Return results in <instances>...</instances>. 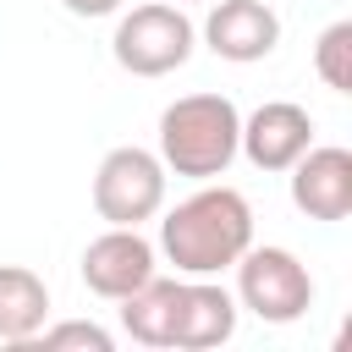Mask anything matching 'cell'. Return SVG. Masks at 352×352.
I'll return each instance as SVG.
<instances>
[{"label": "cell", "instance_id": "obj_7", "mask_svg": "<svg viewBox=\"0 0 352 352\" xmlns=\"http://www.w3.org/2000/svg\"><path fill=\"white\" fill-rule=\"evenodd\" d=\"M292 204L308 220H346L352 214V154L341 143H308L292 160Z\"/></svg>", "mask_w": 352, "mask_h": 352}, {"label": "cell", "instance_id": "obj_11", "mask_svg": "<svg viewBox=\"0 0 352 352\" xmlns=\"http://www.w3.org/2000/svg\"><path fill=\"white\" fill-rule=\"evenodd\" d=\"M50 319V286L28 264H0V341L33 346V336Z\"/></svg>", "mask_w": 352, "mask_h": 352}, {"label": "cell", "instance_id": "obj_9", "mask_svg": "<svg viewBox=\"0 0 352 352\" xmlns=\"http://www.w3.org/2000/svg\"><path fill=\"white\" fill-rule=\"evenodd\" d=\"M314 143V116L292 99H270L242 121L236 154H248L258 170H292V160Z\"/></svg>", "mask_w": 352, "mask_h": 352}, {"label": "cell", "instance_id": "obj_14", "mask_svg": "<svg viewBox=\"0 0 352 352\" xmlns=\"http://www.w3.org/2000/svg\"><path fill=\"white\" fill-rule=\"evenodd\" d=\"M38 346H50V352H60V346H82V352H110L116 346V336L104 330V324H94V319H60V324H44L38 336H33Z\"/></svg>", "mask_w": 352, "mask_h": 352}, {"label": "cell", "instance_id": "obj_6", "mask_svg": "<svg viewBox=\"0 0 352 352\" xmlns=\"http://www.w3.org/2000/svg\"><path fill=\"white\" fill-rule=\"evenodd\" d=\"M154 275V242L138 226H110L104 236H94L82 248V286L94 297L121 302L126 292H138Z\"/></svg>", "mask_w": 352, "mask_h": 352}, {"label": "cell", "instance_id": "obj_3", "mask_svg": "<svg viewBox=\"0 0 352 352\" xmlns=\"http://www.w3.org/2000/svg\"><path fill=\"white\" fill-rule=\"evenodd\" d=\"M192 38H198V28L187 22L182 6L148 0V6H132V11L116 22L110 50H116V66H121V72H132V77H165V72L187 66Z\"/></svg>", "mask_w": 352, "mask_h": 352}, {"label": "cell", "instance_id": "obj_12", "mask_svg": "<svg viewBox=\"0 0 352 352\" xmlns=\"http://www.w3.org/2000/svg\"><path fill=\"white\" fill-rule=\"evenodd\" d=\"M176 308H182V280H165L160 270L121 297V330L143 346H170L176 341Z\"/></svg>", "mask_w": 352, "mask_h": 352}, {"label": "cell", "instance_id": "obj_10", "mask_svg": "<svg viewBox=\"0 0 352 352\" xmlns=\"http://www.w3.org/2000/svg\"><path fill=\"white\" fill-rule=\"evenodd\" d=\"M236 330V297L226 286H214L209 275H187L182 280V308H176V341L182 352H209L220 341H231Z\"/></svg>", "mask_w": 352, "mask_h": 352}, {"label": "cell", "instance_id": "obj_2", "mask_svg": "<svg viewBox=\"0 0 352 352\" xmlns=\"http://www.w3.org/2000/svg\"><path fill=\"white\" fill-rule=\"evenodd\" d=\"M242 116L226 94H187L160 116V165L187 182H214L231 170Z\"/></svg>", "mask_w": 352, "mask_h": 352}, {"label": "cell", "instance_id": "obj_16", "mask_svg": "<svg viewBox=\"0 0 352 352\" xmlns=\"http://www.w3.org/2000/svg\"><path fill=\"white\" fill-rule=\"evenodd\" d=\"M176 6H182V0H176Z\"/></svg>", "mask_w": 352, "mask_h": 352}, {"label": "cell", "instance_id": "obj_15", "mask_svg": "<svg viewBox=\"0 0 352 352\" xmlns=\"http://www.w3.org/2000/svg\"><path fill=\"white\" fill-rule=\"evenodd\" d=\"M72 16H110V11H121V0H60Z\"/></svg>", "mask_w": 352, "mask_h": 352}, {"label": "cell", "instance_id": "obj_4", "mask_svg": "<svg viewBox=\"0 0 352 352\" xmlns=\"http://www.w3.org/2000/svg\"><path fill=\"white\" fill-rule=\"evenodd\" d=\"M231 270H236V302L264 324H292L314 308V275L292 248H248Z\"/></svg>", "mask_w": 352, "mask_h": 352}, {"label": "cell", "instance_id": "obj_8", "mask_svg": "<svg viewBox=\"0 0 352 352\" xmlns=\"http://www.w3.org/2000/svg\"><path fill=\"white\" fill-rule=\"evenodd\" d=\"M204 44L220 60L253 66L280 44V16L264 0H214L209 16H204Z\"/></svg>", "mask_w": 352, "mask_h": 352}, {"label": "cell", "instance_id": "obj_13", "mask_svg": "<svg viewBox=\"0 0 352 352\" xmlns=\"http://www.w3.org/2000/svg\"><path fill=\"white\" fill-rule=\"evenodd\" d=\"M314 72L324 77V88L352 94V22H330L314 44Z\"/></svg>", "mask_w": 352, "mask_h": 352}, {"label": "cell", "instance_id": "obj_1", "mask_svg": "<svg viewBox=\"0 0 352 352\" xmlns=\"http://www.w3.org/2000/svg\"><path fill=\"white\" fill-rule=\"evenodd\" d=\"M160 248L176 275H220L253 248V204L236 187H198L160 220Z\"/></svg>", "mask_w": 352, "mask_h": 352}, {"label": "cell", "instance_id": "obj_5", "mask_svg": "<svg viewBox=\"0 0 352 352\" xmlns=\"http://www.w3.org/2000/svg\"><path fill=\"white\" fill-rule=\"evenodd\" d=\"M94 209L104 226H143L165 209V165L160 154L121 143L94 170Z\"/></svg>", "mask_w": 352, "mask_h": 352}]
</instances>
